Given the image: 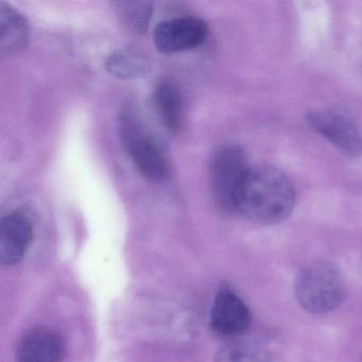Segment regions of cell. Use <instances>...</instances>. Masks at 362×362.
Instances as JSON below:
<instances>
[{"label":"cell","mask_w":362,"mask_h":362,"mask_svg":"<svg viewBox=\"0 0 362 362\" xmlns=\"http://www.w3.org/2000/svg\"><path fill=\"white\" fill-rule=\"evenodd\" d=\"M296 192L289 177L272 166L247 169L237 190L235 211L251 221L277 223L291 214Z\"/></svg>","instance_id":"1"},{"label":"cell","mask_w":362,"mask_h":362,"mask_svg":"<svg viewBox=\"0 0 362 362\" xmlns=\"http://www.w3.org/2000/svg\"><path fill=\"white\" fill-rule=\"evenodd\" d=\"M294 292L298 304L315 315L332 313L346 298L344 276L336 264L315 262L307 264L296 276Z\"/></svg>","instance_id":"2"},{"label":"cell","mask_w":362,"mask_h":362,"mask_svg":"<svg viewBox=\"0 0 362 362\" xmlns=\"http://www.w3.org/2000/svg\"><path fill=\"white\" fill-rule=\"evenodd\" d=\"M122 144L139 173L151 182H160L168 177L169 165L160 146L147 134L139 118L130 111L119 116Z\"/></svg>","instance_id":"3"},{"label":"cell","mask_w":362,"mask_h":362,"mask_svg":"<svg viewBox=\"0 0 362 362\" xmlns=\"http://www.w3.org/2000/svg\"><path fill=\"white\" fill-rule=\"evenodd\" d=\"M245 152L237 146H223L214 153L209 165L211 192L220 209L235 211V198L247 173Z\"/></svg>","instance_id":"4"},{"label":"cell","mask_w":362,"mask_h":362,"mask_svg":"<svg viewBox=\"0 0 362 362\" xmlns=\"http://www.w3.org/2000/svg\"><path fill=\"white\" fill-rule=\"evenodd\" d=\"M207 35L209 28L201 18L187 16L160 23L154 29L153 42L158 52L173 54L198 48Z\"/></svg>","instance_id":"5"},{"label":"cell","mask_w":362,"mask_h":362,"mask_svg":"<svg viewBox=\"0 0 362 362\" xmlns=\"http://www.w3.org/2000/svg\"><path fill=\"white\" fill-rule=\"evenodd\" d=\"M307 120L315 132L346 156H355L361 152V135L355 122L346 115L334 111H317L309 113Z\"/></svg>","instance_id":"6"},{"label":"cell","mask_w":362,"mask_h":362,"mask_svg":"<svg viewBox=\"0 0 362 362\" xmlns=\"http://www.w3.org/2000/svg\"><path fill=\"white\" fill-rule=\"evenodd\" d=\"M251 324V313L240 296L230 287L220 288L211 311V326L217 334L237 337Z\"/></svg>","instance_id":"7"},{"label":"cell","mask_w":362,"mask_h":362,"mask_svg":"<svg viewBox=\"0 0 362 362\" xmlns=\"http://www.w3.org/2000/svg\"><path fill=\"white\" fill-rule=\"evenodd\" d=\"M33 239V224L28 215L12 211L0 223V262L7 266L18 264Z\"/></svg>","instance_id":"8"},{"label":"cell","mask_w":362,"mask_h":362,"mask_svg":"<svg viewBox=\"0 0 362 362\" xmlns=\"http://www.w3.org/2000/svg\"><path fill=\"white\" fill-rule=\"evenodd\" d=\"M65 355L62 337L47 327H35L25 334L16 351V362H61Z\"/></svg>","instance_id":"9"},{"label":"cell","mask_w":362,"mask_h":362,"mask_svg":"<svg viewBox=\"0 0 362 362\" xmlns=\"http://www.w3.org/2000/svg\"><path fill=\"white\" fill-rule=\"evenodd\" d=\"M29 27L26 18L12 6L0 3V54L14 56L28 43Z\"/></svg>","instance_id":"10"},{"label":"cell","mask_w":362,"mask_h":362,"mask_svg":"<svg viewBox=\"0 0 362 362\" xmlns=\"http://www.w3.org/2000/svg\"><path fill=\"white\" fill-rule=\"evenodd\" d=\"M154 103L165 128L179 133L183 119V99L177 84L170 80L160 82L154 90Z\"/></svg>","instance_id":"11"},{"label":"cell","mask_w":362,"mask_h":362,"mask_svg":"<svg viewBox=\"0 0 362 362\" xmlns=\"http://www.w3.org/2000/svg\"><path fill=\"white\" fill-rule=\"evenodd\" d=\"M107 71L119 79H139L149 73L150 65L145 57L130 50H118L107 61Z\"/></svg>","instance_id":"12"},{"label":"cell","mask_w":362,"mask_h":362,"mask_svg":"<svg viewBox=\"0 0 362 362\" xmlns=\"http://www.w3.org/2000/svg\"><path fill=\"white\" fill-rule=\"evenodd\" d=\"M215 362H275L270 351L245 341L228 343L216 354Z\"/></svg>","instance_id":"13"},{"label":"cell","mask_w":362,"mask_h":362,"mask_svg":"<svg viewBox=\"0 0 362 362\" xmlns=\"http://www.w3.org/2000/svg\"><path fill=\"white\" fill-rule=\"evenodd\" d=\"M119 18L135 33L147 30L152 16V5L148 1H119L116 4Z\"/></svg>","instance_id":"14"}]
</instances>
